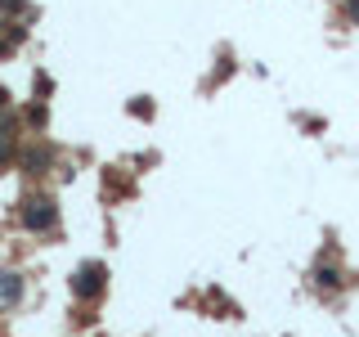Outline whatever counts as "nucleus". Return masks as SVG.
<instances>
[{"label": "nucleus", "instance_id": "obj_1", "mask_svg": "<svg viewBox=\"0 0 359 337\" xmlns=\"http://www.w3.org/2000/svg\"><path fill=\"white\" fill-rule=\"evenodd\" d=\"M27 121H32V126H45V108L32 104V108H27Z\"/></svg>", "mask_w": 359, "mask_h": 337}, {"label": "nucleus", "instance_id": "obj_2", "mask_svg": "<svg viewBox=\"0 0 359 337\" xmlns=\"http://www.w3.org/2000/svg\"><path fill=\"white\" fill-rule=\"evenodd\" d=\"M346 14H351V18L359 22V0H351V5H346Z\"/></svg>", "mask_w": 359, "mask_h": 337}, {"label": "nucleus", "instance_id": "obj_3", "mask_svg": "<svg viewBox=\"0 0 359 337\" xmlns=\"http://www.w3.org/2000/svg\"><path fill=\"white\" fill-rule=\"evenodd\" d=\"M0 5H9V0H0Z\"/></svg>", "mask_w": 359, "mask_h": 337}]
</instances>
